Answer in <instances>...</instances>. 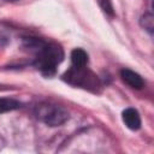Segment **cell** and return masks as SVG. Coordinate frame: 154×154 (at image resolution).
Instances as JSON below:
<instances>
[{
  "instance_id": "obj_4",
  "label": "cell",
  "mask_w": 154,
  "mask_h": 154,
  "mask_svg": "<svg viewBox=\"0 0 154 154\" xmlns=\"http://www.w3.org/2000/svg\"><path fill=\"white\" fill-rule=\"evenodd\" d=\"M120 77H122L124 83H126L129 87H131L134 89H142L143 85H144V82H143L142 77L132 70L123 69L120 71Z\"/></svg>"
},
{
  "instance_id": "obj_9",
  "label": "cell",
  "mask_w": 154,
  "mask_h": 154,
  "mask_svg": "<svg viewBox=\"0 0 154 154\" xmlns=\"http://www.w3.org/2000/svg\"><path fill=\"white\" fill-rule=\"evenodd\" d=\"M100 5H101V7H102V10L106 12V13H108V14H113V6H112V4H111V1L109 0H101L100 1Z\"/></svg>"
},
{
  "instance_id": "obj_1",
  "label": "cell",
  "mask_w": 154,
  "mask_h": 154,
  "mask_svg": "<svg viewBox=\"0 0 154 154\" xmlns=\"http://www.w3.org/2000/svg\"><path fill=\"white\" fill-rule=\"evenodd\" d=\"M29 48H32L36 52L35 66L45 76H52L55 73L57 66L63 61L64 52L63 49L54 43H47L38 38L26 40Z\"/></svg>"
},
{
  "instance_id": "obj_6",
  "label": "cell",
  "mask_w": 154,
  "mask_h": 154,
  "mask_svg": "<svg viewBox=\"0 0 154 154\" xmlns=\"http://www.w3.org/2000/svg\"><path fill=\"white\" fill-rule=\"evenodd\" d=\"M71 61L75 67H84L88 64V54L83 49L76 48L71 52Z\"/></svg>"
},
{
  "instance_id": "obj_2",
  "label": "cell",
  "mask_w": 154,
  "mask_h": 154,
  "mask_svg": "<svg viewBox=\"0 0 154 154\" xmlns=\"http://www.w3.org/2000/svg\"><path fill=\"white\" fill-rule=\"evenodd\" d=\"M63 78H64V81H66L67 83H70L72 85L81 87V88H84L88 90L97 91V89L100 88L99 78L91 71H89L85 66L84 67L72 66L70 70H67L64 73Z\"/></svg>"
},
{
  "instance_id": "obj_7",
  "label": "cell",
  "mask_w": 154,
  "mask_h": 154,
  "mask_svg": "<svg viewBox=\"0 0 154 154\" xmlns=\"http://www.w3.org/2000/svg\"><path fill=\"white\" fill-rule=\"evenodd\" d=\"M20 107V102L14 100V99H8V97H0V114L13 111Z\"/></svg>"
},
{
  "instance_id": "obj_10",
  "label": "cell",
  "mask_w": 154,
  "mask_h": 154,
  "mask_svg": "<svg viewBox=\"0 0 154 154\" xmlns=\"http://www.w3.org/2000/svg\"><path fill=\"white\" fill-rule=\"evenodd\" d=\"M6 1H17V0H6Z\"/></svg>"
},
{
  "instance_id": "obj_3",
  "label": "cell",
  "mask_w": 154,
  "mask_h": 154,
  "mask_svg": "<svg viewBox=\"0 0 154 154\" xmlns=\"http://www.w3.org/2000/svg\"><path fill=\"white\" fill-rule=\"evenodd\" d=\"M35 114L41 122L49 126H59L69 119V112L64 107L49 102L37 105L35 108Z\"/></svg>"
},
{
  "instance_id": "obj_5",
  "label": "cell",
  "mask_w": 154,
  "mask_h": 154,
  "mask_svg": "<svg viewBox=\"0 0 154 154\" xmlns=\"http://www.w3.org/2000/svg\"><path fill=\"white\" fill-rule=\"evenodd\" d=\"M123 122L130 130H138L141 128V117L135 108H126L123 111Z\"/></svg>"
},
{
  "instance_id": "obj_8",
  "label": "cell",
  "mask_w": 154,
  "mask_h": 154,
  "mask_svg": "<svg viewBox=\"0 0 154 154\" xmlns=\"http://www.w3.org/2000/svg\"><path fill=\"white\" fill-rule=\"evenodd\" d=\"M141 25L146 30H148L149 32H153V29H154V18H153V14L152 13H146L141 18Z\"/></svg>"
}]
</instances>
